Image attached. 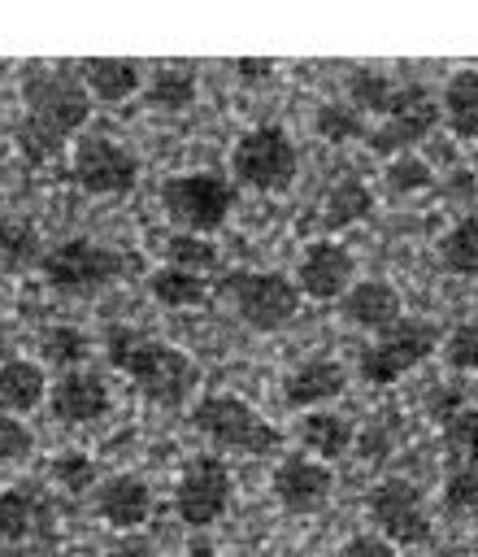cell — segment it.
<instances>
[{"label": "cell", "instance_id": "obj_1", "mask_svg": "<svg viewBox=\"0 0 478 557\" xmlns=\"http://www.w3.org/2000/svg\"><path fill=\"white\" fill-rule=\"evenodd\" d=\"M22 100L26 117L17 126V144L30 161H48L91 113V91L70 65L30 61L22 70Z\"/></svg>", "mask_w": 478, "mask_h": 557}, {"label": "cell", "instance_id": "obj_2", "mask_svg": "<svg viewBox=\"0 0 478 557\" xmlns=\"http://www.w3.org/2000/svg\"><path fill=\"white\" fill-rule=\"evenodd\" d=\"M104 352H109L113 370L130 374L135 387L152 405H165V409L187 405L196 383H200V366L183 348H174L165 339H152L135 326H109L104 331Z\"/></svg>", "mask_w": 478, "mask_h": 557}, {"label": "cell", "instance_id": "obj_3", "mask_svg": "<svg viewBox=\"0 0 478 557\" xmlns=\"http://www.w3.org/2000/svg\"><path fill=\"white\" fill-rule=\"evenodd\" d=\"M191 422H196V431H200L213 448H222V453L265 457V453H278V444H282V431H278L269 418H261V413H256L243 396H235V392H209V396H200L196 409H191Z\"/></svg>", "mask_w": 478, "mask_h": 557}, {"label": "cell", "instance_id": "obj_4", "mask_svg": "<svg viewBox=\"0 0 478 557\" xmlns=\"http://www.w3.org/2000/svg\"><path fill=\"white\" fill-rule=\"evenodd\" d=\"M130 270H135V257H126V252H117V248H109L100 239H87V235L52 244L43 252V261H39V274L48 278V287L70 292V296L100 292V287L117 283Z\"/></svg>", "mask_w": 478, "mask_h": 557}, {"label": "cell", "instance_id": "obj_5", "mask_svg": "<svg viewBox=\"0 0 478 557\" xmlns=\"http://www.w3.org/2000/svg\"><path fill=\"white\" fill-rule=\"evenodd\" d=\"M230 170L252 191H287L295 183V170H300V148H295V139H291L287 126L256 122V126H248L235 139Z\"/></svg>", "mask_w": 478, "mask_h": 557}, {"label": "cell", "instance_id": "obj_6", "mask_svg": "<svg viewBox=\"0 0 478 557\" xmlns=\"http://www.w3.org/2000/svg\"><path fill=\"white\" fill-rule=\"evenodd\" d=\"M161 205H165L169 222L183 226L187 235H209L230 218L235 191L213 170H178L161 183Z\"/></svg>", "mask_w": 478, "mask_h": 557}, {"label": "cell", "instance_id": "obj_7", "mask_svg": "<svg viewBox=\"0 0 478 557\" xmlns=\"http://www.w3.org/2000/svg\"><path fill=\"white\" fill-rule=\"evenodd\" d=\"M222 296L230 300L239 322H248L252 331H278L300 309L295 278H287L278 270H230L222 278Z\"/></svg>", "mask_w": 478, "mask_h": 557}, {"label": "cell", "instance_id": "obj_8", "mask_svg": "<svg viewBox=\"0 0 478 557\" xmlns=\"http://www.w3.org/2000/svg\"><path fill=\"white\" fill-rule=\"evenodd\" d=\"M70 174L83 191L91 196H122L135 187L139 178V157L130 144H122L117 135H104V131H87L74 139V152H70Z\"/></svg>", "mask_w": 478, "mask_h": 557}, {"label": "cell", "instance_id": "obj_9", "mask_svg": "<svg viewBox=\"0 0 478 557\" xmlns=\"http://www.w3.org/2000/svg\"><path fill=\"white\" fill-rule=\"evenodd\" d=\"M439 348V326L422 322V318H404L391 331H382L356 361L361 379L374 387H391L395 379H404L408 370H417L430 352Z\"/></svg>", "mask_w": 478, "mask_h": 557}, {"label": "cell", "instance_id": "obj_10", "mask_svg": "<svg viewBox=\"0 0 478 557\" xmlns=\"http://www.w3.org/2000/svg\"><path fill=\"white\" fill-rule=\"evenodd\" d=\"M235 496V479L230 466L217 453H200L183 466L178 483H174V509L187 527H209L230 509Z\"/></svg>", "mask_w": 478, "mask_h": 557}, {"label": "cell", "instance_id": "obj_11", "mask_svg": "<svg viewBox=\"0 0 478 557\" xmlns=\"http://www.w3.org/2000/svg\"><path fill=\"white\" fill-rule=\"evenodd\" d=\"M365 513L374 531L391 544H426L430 540V513L422 500V487L413 479H378L365 496Z\"/></svg>", "mask_w": 478, "mask_h": 557}, {"label": "cell", "instance_id": "obj_12", "mask_svg": "<svg viewBox=\"0 0 478 557\" xmlns=\"http://www.w3.org/2000/svg\"><path fill=\"white\" fill-rule=\"evenodd\" d=\"M435 126H439V100H435V91H430L426 83H404L395 109L369 131L365 144H369L378 157L391 161V157H400V152H413V144H422Z\"/></svg>", "mask_w": 478, "mask_h": 557}, {"label": "cell", "instance_id": "obj_13", "mask_svg": "<svg viewBox=\"0 0 478 557\" xmlns=\"http://www.w3.org/2000/svg\"><path fill=\"white\" fill-rule=\"evenodd\" d=\"M352 278H356V257L348 252V244L330 235L313 239L295 261V287L309 300H343Z\"/></svg>", "mask_w": 478, "mask_h": 557}, {"label": "cell", "instance_id": "obj_14", "mask_svg": "<svg viewBox=\"0 0 478 557\" xmlns=\"http://www.w3.org/2000/svg\"><path fill=\"white\" fill-rule=\"evenodd\" d=\"M269 487L287 513H317L335 492V470L309 453H287V457H278Z\"/></svg>", "mask_w": 478, "mask_h": 557}, {"label": "cell", "instance_id": "obj_15", "mask_svg": "<svg viewBox=\"0 0 478 557\" xmlns=\"http://www.w3.org/2000/svg\"><path fill=\"white\" fill-rule=\"evenodd\" d=\"M56 522V509H52V496L22 479V483H9L0 492V540L13 544V548H26L30 540H48Z\"/></svg>", "mask_w": 478, "mask_h": 557}, {"label": "cell", "instance_id": "obj_16", "mask_svg": "<svg viewBox=\"0 0 478 557\" xmlns=\"http://www.w3.org/2000/svg\"><path fill=\"white\" fill-rule=\"evenodd\" d=\"M339 313H343V322L382 335L395 322H404V296L387 278H356L348 287V296L339 300Z\"/></svg>", "mask_w": 478, "mask_h": 557}, {"label": "cell", "instance_id": "obj_17", "mask_svg": "<svg viewBox=\"0 0 478 557\" xmlns=\"http://www.w3.org/2000/svg\"><path fill=\"white\" fill-rule=\"evenodd\" d=\"M48 405H52V413H56L61 422L83 426V422L104 418L109 405H113V396H109V383H104L100 374H91V370H65V374L52 383Z\"/></svg>", "mask_w": 478, "mask_h": 557}, {"label": "cell", "instance_id": "obj_18", "mask_svg": "<svg viewBox=\"0 0 478 557\" xmlns=\"http://www.w3.org/2000/svg\"><path fill=\"white\" fill-rule=\"evenodd\" d=\"M348 387V370L339 366V361H330V357H309V361H300L287 379H282V400H287V409H317V405H326V400H335L339 392Z\"/></svg>", "mask_w": 478, "mask_h": 557}, {"label": "cell", "instance_id": "obj_19", "mask_svg": "<svg viewBox=\"0 0 478 557\" xmlns=\"http://www.w3.org/2000/svg\"><path fill=\"white\" fill-rule=\"evenodd\" d=\"M96 513L117 531H135L152 513V487L139 474H113L96 487Z\"/></svg>", "mask_w": 478, "mask_h": 557}, {"label": "cell", "instance_id": "obj_20", "mask_svg": "<svg viewBox=\"0 0 478 557\" xmlns=\"http://www.w3.org/2000/svg\"><path fill=\"white\" fill-rule=\"evenodd\" d=\"M78 78L96 100L113 104V100H126L143 87V65L130 61V57H87L78 65Z\"/></svg>", "mask_w": 478, "mask_h": 557}, {"label": "cell", "instance_id": "obj_21", "mask_svg": "<svg viewBox=\"0 0 478 557\" xmlns=\"http://www.w3.org/2000/svg\"><path fill=\"white\" fill-rule=\"evenodd\" d=\"M295 440H300V448H304L309 457H317V461L330 466L335 457H343V453L352 448V418H343V413H335V409L300 413Z\"/></svg>", "mask_w": 478, "mask_h": 557}, {"label": "cell", "instance_id": "obj_22", "mask_svg": "<svg viewBox=\"0 0 478 557\" xmlns=\"http://www.w3.org/2000/svg\"><path fill=\"white\" fill-rule=\"evenodd\" d=\"M48 396V379H43V366L30 361V357H9L0 361V409L4 413H30L39 400Z\"/></svg>", "mask_w": 478, "mask_h": 557}, {"label": "cell", "instance_id": "obj_23", "mask_svg": "<svg viewBox=\"0 0 478 557\" xmlns=\"http://www.w3.org/2000/svg\"><path fill=\"white\" fill-rule=\"evenodd\" d=\"M374 213V191H369V183L365 178H356V174H343L326 196H322V226L326 231H343V226H356V222H365Z\"/></svg>", "mask_w": 478, "mask_h": 557}, {"label": "cell", "instance_id": "obj_24", "mask_svg": "<svg viewBox=\"0 0 478 557\" xmlns=\"http://www.w3.org/2000/svg\"><path fill=\"white\" fill-rule=\"evenodd\" d=\"M443 122L461 139H478V70H456L439 96Z\"/></svg>", "mask_w": 478, "mask_h": 557}, {"label": "cell", "instance_id": "obj_25", "mask_svg": "<svg viewBox=\"0 0 478 557\" xmlns=\"http://www.w3.org/2000/svg\"><path fill=\"white\" fill-rule=\"evenodd\" d=\"M196 91H200V83H196V70H191L187 61H165V65H156V70L148 74V83H143L148 104H152V109H165V113L187 109V104L196 100Z\"/></svg>", "mask_w": 478, "mask_h": 557}, {"label": "cell", "instance_id": "obj_26", "mask_svg": "<svg viewBox=\"0 0 478 557\" xmlns=\"http://www.w3.org/2000/svg\"><path fill=\"white\" fill-rule=\"evenodd\" d=\"M400 91H404V83H395L391 74H382V70H374V65H356V70L348 74V100H352L365 117H369V113L387 117V113L395 109Z\"/></svg>", "mask_w": 478, "mask_h": 557}, {"label": "cell", "instance_id": "obj_27", "mask_svg": "<svg viewBox=\"0 0 478 557\" xmlns=\"http://www.w3.org/2000/svg\"><path fill=\"white\" fill-rule=\"evenodd\" d=\"M148 292L165 309H191L209 296V278L191 274V270H178V265H161V270L148 274Z\"/></svg>", "mask_w": 478, "mask_h": 557}, {"label": "cell", "instance_id": "obj_28", "mask_svg": "<svg viewBox=\"0 0 478 557\" xmlns=\"http://www.w3.org/2000/svg\"><path fill=\"white\" fill-rule=\"evenodd\" d=\"M439 261H443V270H452V274L478 283V213H465V218L439 239Z\"/></svg>", "mask_w": 478, "mask_h": 557}, {"label": "cell", "instance_id": "obj_29", "mask_svg": "<svg viewBox=\"0 0 478 557\" xmlns=\"http://www.w3.org/2000/svg\"><path fill=\"white\" fill-rule=\"evenodd\" d=\"M313 126H317V135L330 139V144L369 139V122H365V113H361L352 100H326V104H317Z\"/></svg>", "mask_w": 478, "mask_h": 557}, {"label": "cell", "instance_id": "obj_30", "mask_svg": "<svg viewBox=\"0 0 478 557\" xmlns=\"http://www.w3.org/2000/svg\"><path fill=\"white\" fill-rule=\"evenodd\" d=\"M217 261H222V252H217V244L209 235L178 231V235L165 239V265H178V270H191V274H209V270H217Z\"/></svg>", "mask_w": 478, "mask_h": 557}, {"label": "cell", "instance_id": "obj_31", "mask_svg": "<svg viewBox=\"0 0 478 557\" xmlns=\"http://www.w3.org/2000/svg\"><path fill=\"white\" fill-rule=\"evenodd\" d=\"M43 252L48 248L39 244V231L26 218H0V257L9 265H39Z\"/></svg>", "mask_w": 478, "mask_h": 557}, {"label": "cell", "instance_id": "obj_32", "mask_svg": "<svg viewBox=\"0 0 478 557\" xmlns=\"http://www.w3.org/2000/svg\"><path fill=\"white\" fill-rule=\"evenodd\" d=\"M39 352L48 366H61V370H78V361L91 352V339L78 331V326H48L39 335Z\"/></svg>", "mask_w": 478, "mask_h": 557}, {"label": "cell", "instance_id": "obj_33", "mask_svg": "<svg viewBox=\"0 0 478 557\" xmlns=\"http://www.w3.org/2000/svg\"><path fill=\"white\" fill-rule=\"evenodd\" d=\"M430 183H435V174H430V165H426L417 152H400V157L387 161V187H391L395 196L426 191Z\"/></svg>", "mask_w": 478, "mask_h": 557}, {"label": "cell", "instance_id": "obj_34", "mask_svg": "<svg viewBox=\"0 0 478 557\" xmlns=\"http://www.w3.org/2000/svg\"><path fill=\"white\" fill-rule=\"evenodd\" d=\"M48 479H52L61 492L78 496V492H87V487L96 483V466H91L87 453H56L52 466H48Z\"/></svg>", "mask_w": 478, "mask_h": 557}, {"label": "cell", "instance_id": "obj_35", "mask_svg": "<svg viewBox=\"0 0 478 557\" xmlns=\"http://www.w3.org/2000/svg\"><path fill=\"white\" fill-rule=\"evenodd\" d=\"M443 505H448V513H461V518H474L478 522V466H456L448 474Z\"/></svg>", "mask_w": 478, "mask_h": 557}, {"label": "cell", "instance_id": "obj_36", "mask_svg": "<svg viewBox=\"0 0 478 557\" xmlns=\"http://www.w3.org/2000/svg\"><path fill=\"white\" fill-rule=\"evenodd\" d=\"M443 361L456 374H478V322H461L443 339Z\"/></svg>", "mask_w": 478, "mask_h": 557}, {"label": "cell", "instance_id": "obj_37", "mask_svg": "<svg viewBox=\"0 0 478 557\" xmlns=\"http://www.w3.org/2000/svg\"><path fill=\"white\" fill-rule=\"evenodd\" d=\"M448 444L465 457V466H478V405H465L448 426H443Z\"/></svg>", "mask_w": 478, "mask_h": 557}, {"label": "cell", "instance_id": "obj_38", "mask_svg": "<svg viewBox=\"0 0 478 557\" xmlns=\"http://www.w3.org/2000/svg\"><path fill=\"white\" fill-rule=\"evenodd\" d=\"M35 453V431L13 418V413H0V461H26Z\"/></svg>", "mask_w": 478, "mask_h": 557}, {"label": "cell", "instance_id": "obj_39", "mask_svg": "<svg viewBox=\"0 0 478 557\" xmlns=\"http://www.w3.org/2000/svg\"><path fill=\"white\" fill-rule=\"evenodd\" d=\"M339 557H395V544L382 540L378 531H356V535L343 540Z\"/></svg>", "mask_w": 478, "mask_h": 557}, {"label": "cell", "instance_id": "obj_40", "mask_svg": "<svg viewBox=\"0 0 478 557\" xmlns=\"http://www.w3.org/2000/svg\"><path fill=\"white\" fill-rule=\"evenodd\" d=\"M230 70H235L243 83H265V78L274 74V61H269V57H239Z\"/></svg>", "mask_w": 478, "mask_h": 557}, {"label": "cell", "instance_id": "obj_41", "mask_svg": "<svg viewBox=\"0 0 478 557\" xmlns=\"http://www.w3.org/2000/svg\"><path fill=\"white\" fill-rule=\"evenodd\" d=\"M109 557H152L148 548H139V544H122V548H113Z\"/></svg>", "mask_w": 478, "mask_h": 557}, {"label": "cell", "instance_id": "obj_42", "mask_svg": "<svg viewBox=\"0 0 478 557\" xmlns=\"http://www.w3.org/2000/svg\"><path fill=\"white\" fill-rule=\"evenodd\" d=\"M0 557H52V553H43V548H9Z\"/></svg>", "mask_w": 478, "mask_h": 557}, {"label": "cell", "instance_id": "obj_43", "mask_svg": "<svg viewBox=\"0 0 478 557\" xmlns=\"http://www.w3.org/2000/svg\"><path fill=\"white\" fill-rule=\"evenodd\" d=\"M474 553H478V522H474Z\"/></svg>", "mask_w": 478, "mask_h": 557}]
</instances>
